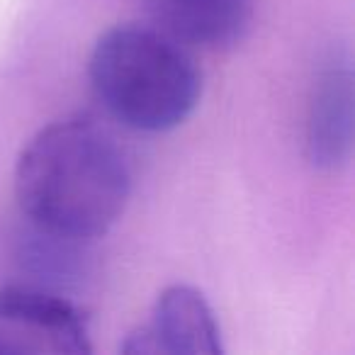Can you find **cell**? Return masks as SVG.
I'll return each instance as SVG.
<instances>
[{
  "label": "cell",
  "mask_w": 355,
  "mask_h": 355,
  "mask_svg": "<svg viewBox=\"0 0 355 355\" xmlns=\"http://www.w3.org/2000/svg\"><path fill=\"white\" fill-rule=\"evenodd\" d=\"M222 329L200 290L171 285L158 295L151 319L127 336L122 353L132 355H222Z\"/></svg>",
  "instance_id": "277c9868"
},
{
  "label": "cell",
  "mask_w": 355,
  "mask_h": 355,
  "mask_svg": "<svg viewBox=\"0 0 355 355\" xmlns=\"http://www.w3.org/2000/svg\"><path fill=\"white\" fill-rule=\"evenodd\" d=\"M350 64L348 56L331 59L314 83L309 105L306 151L319 168H336L350 153Z\"/></svg>",
  "instance_id": "8992f818"
},
{
  "label": "cell",
  "mask_w": 355,
  "mask_h": 355,
  "mask_svg": "<svg viewBox=\"0 0 355 355\" xmlns=\"http://www.w3.org/2000/svg\"><path fill=\"white\" fill-rule=\"evenodd\" d=\"M88 353V321L73 302L42 287H0V355Z\"/></svg>",
  "instance_id": "3957f363"
},
{
  "label": "cell",
  "mask_w": 355,
  "mask_h": 355,
  "mask_svg": "<svg viewBox=\"0 0 355 355\" xmlns=\"http://www.w3.org/2000/svg\"><path fill=\"white\" fill-rule=\"evenodd\" d=\"M153 27L185 46L227 49L246 37L253 0H139Z\"/></svg>",
  "instance_id": "5b68a950"
},
{
  "label": "cell",
  "mask_w": 355,
  "mask_h": 355,
  "mask_svg": "<svg viewBox=\"0 0 355 355\" xmlns=\"http://www.w3.org/2000/svg\"><path fill=\"white\" fill-rule=\"evenodd\" d=\"M12 188L35 232L88 243L122 217L132 171L107 129L88 117H66L42 127L22 146Z\"/></svg>",
  "instance_id": "6da1fadb"
},
{
  "label": "cell",
  "mask_w": 355,
  "mask_h": 355,
  "mask_svg": "<svg viewBox=\"0 0 355 355\" xmlns=\"http://www.w3.org/2000/svg\"><path fill=\"white\" fill-rule=\"evenodd\" d=\"M88 78L98 103L134 132H171L202 98V71L183 42L124 22L95 40Z\"/></svg>",
  "instance_id": "7a4b0ae2"
}]
</instances>
